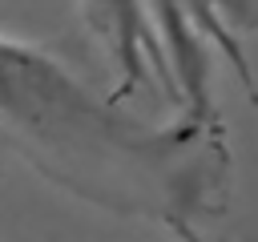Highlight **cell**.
<instances>
[{
    "instance_id": "6da1fadb",
    "label": "cell",
    "mask_w": 258,
    "mask_h": 242,
    "mask_svg": "<svg viewBox=\"0 0 258 242\" xmlns=\"http://www.w3.org/2000/svg\"><path fill=\"white\" fill-rule=\"evenodd\" d=\"M0 133L48 182L129 218L194 222L222 149L198 125L153 129L97 97L56 56L0 36Z\"/></svg>"
},
{
    "instance_id": "7a4b0ae2",
    "label": "cell",
    "mask_w": 258,
    "mask_h": 242,
    "mask_svg": "<svg viewBox=\"0 0 258 242\" xmlns=\"http://www.w3.org/2000/svg\"><path fill=\"white\" fill-rule=\"evenodd\" d=\"M81 8L117 69V101L141 89L153 73H165V48L141 0H81Z\"/></svg>"
},
{
    "instance_id": "3957f363",
    "label": "cell",
    "mask_w": 258,
    "mask_h": 242,
    "mask_svg": "<svg viewBox=\"0 0 258 242\" xmlns=\"http://www.w3.org/2000/svg\"><path fill=\"white\" fill-rule=\"evenodd\" d=\"M169 230H173V234H177V238H181V242H202V234H198V230H194V222H173V226H169Z\"/></svg>"
}]
</instances>
